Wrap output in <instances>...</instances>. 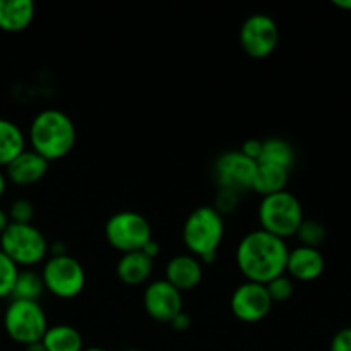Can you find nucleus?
<instances>
[{
	"label": "nucleus",
	"mask_w": 351,
	"mask_h": 351,
	"mask_svg": "<svg viewBox=\"0 0 351 351\" xmlns=\"http://www.w3.org/2000/svg\"><path fill=\"white\" fill-rule=\"evenodd\" d=\"M287 242L264 230H252L239 242L235 263L245 281L267 285L287 271Z\"/></svg>",
	"instance_id": "1"
},
{
	"label": "nucleus",
	"mask_w": 351,
	"mask_h": 351,
	"mask_svg": "<svg viewBox=\"0 0 351 351\" xmlns=\"http://www.w3.org/2000/svg\"><path fill=\"white\" fill-rule=\"evenodd\" d=\"M27 139L31 151L51 163L71 154L77 141V130L67 113L57 108H48L31 120Z\"/></svg>",
	"instance_id": "2"
},
{
	"label": "nucleus",
	"mask_w": 351,
	"mask_h": 351,
	"mask_svg": "<svg viewBox=\"0 0 351 351\" xmlns=\"http://www.w3.org/2000/svg\"><path fill=\"white\" fill-rule=\"evenodd\" d=\"M225 237V219L213 206H199L187 216L182 240L189 254L204 264L215 263Z\"/></svg>",
	"instance_id": "3"
},
{
	"label": "nucleus",
	"mask_w": 351,
	"mask_h": 351,
	"mask_svg": "<svg viewBox=\"0 0 351 351\" xmlns=\"http://www.w3.org/2000/svg\"><path fill=\"white\" fill-rule=\"evenodd\" d=\"M48 240L47 237L31 225H16L9 223L0 235V250L23 269H33L38 264L48 259Z\"/></svg>",
	"instance_id": "4"
},
{
	"label": "nucleus",
	"mask_w": 351,
	"mask_h": 351,
	"mask_svg": "<svg viewBox=\"0 0 351 351\" xmlns=\"http://www.w3.org/2000/svg\"><path fill=\"white\" fill-rule=\"evenodd\" d=\"M257 216H259L261 230L281 240L295 237L298 226L305 218L302 202L298 201L297 195L288 191L263 197Z\"/></svg>",
	"instance_id": "5"
},
{
	"label": "nucleus",
	"mask_w": 351,
	"mask_h": 351,
	"mask_svg": "<svg viewBox=\"0 0 351 351\" xmlns=\"http://www.w3.org/2000/svg\"><path fill=\"white\" fill-rule=\"evenodd\" d=\"M2 324L7 336L23 346L41 341L48 329L43 307L27 300H10L2 312Z\"/></svg>",
	"instance_id": "6"
},
{
	"label": "nucleus",
	"mask_w": 351,
	"mask_h": 351,
	"mask_svg": "<svg viewBox=\"0 0 351 351\" xmlns=\"http://www.w3.org/2000/svg\"><path fill=\"white\" fill-rule=\"evenodd\" d=\"M45 291L62 300H71L82 293L86 287V271L75 257L57 256L48 257L41 269Z\"/></svg>",
	"instance_id": "7"
},
{
	"label": "nucleus",
	"mask_w": 351,
	"mask_h": 351,
	"mask_svg": "<svg viewBox=\"0 0 351 351\" xmlns=\"http://www.w3.org/2000/svg\"><path fill=\"white\" fill-rule=\"evenodd\" d=\"M105 239L110 247L120 254L137 252L153 239V230L146 216L141 213L119 211L106 221Z\"/></svg>",
	"instance_id": "8"
},
{
	"label": "nucleus",
	"mask_w": 351,
	"mask_h": 351,
	"mask_svg": "<svg viewBox=\"0 0 351 351\" xmlns=\"http://www.w3.org/2000/svg\"><path fill=\"white\" fill-rule=\"evenodd\" d=\"M239 41L250 58L264 60L271 57L280 41L276 21L267 14H252L240 26Z\"/></svg>",
	"instance_id": "9"
},
{
	"label": "nucleus",
	"mask_w": 351,
	"mask_h": 351,
	"mask_svg": "<svg viewBox=\"0 0 351 351\" xmlns=\"http://www.w3.org/2000/svg\"><path fill=\"white\" fill-rule=\"evenodd\" d=\"M257 161L250 160L240 149L225 151L219 154L213 167V175L218 189H228L242 195L252 191Z\"/></svg>",
	"instance_id": "10"
},
{
	"label": "nucleus",
	"mask_w": 351,
	"mask_h": 351,
	"mask_svg": "<svg viewBox=\"0 0 351 351\" xmlns=\"http://www.w3.org/2000/svg\"><path fill=\"white\" fill-rule=\"evenodd\" d=\"M273 305L266 285L254 283V281H243L235 288L230 298L232 314L245 324L264 321L269 315Z\"/></svg>",
	"instance_id": "11"
},
{
	"label": "nucleus",
	"mask_w": 351,
	"mask_h": 351,
	"mask_svg": "<svg viewBox=\"0 0 351 351\" xmlns=\"http://www.w3.org/2000/svg\"><path fill=\"white\" fill-rule=\"evenodd\" d=\"M143 305L153 321L170 324L180 312H184V298L177 288L167 280H156L144 290Z\"/></svg>",
	"instance_id": "12"
},
{
	"label": "nucleus",
	"mask_w": 351,
	"mask_h": 351,
	"mask_svg": "<svg viewBox=\"0 0 351 351\" xmlns=\"http://www.w3.org/2000/svg\"><path fill=\"white\" fill-rule=\"evenodd\" d=\"M324 269L326 261L319 249L300 245L288 252L285 274L290 276L293 281H302V283L315 281L322 276Z\"/></svg>",
	"instance_id": "13"
},
{
	"label": "nucleus",
	"mask_w": 351,
	"mask_h": 351,
	"mask_svg": "<svg viewBox=\"0 0 351 351\" xmlns=\"http://www.w3.org/2000/svg\"><path fill=\"white\" fill-rule=\"evenodd\" d=\"M48 167H50V163L45 158H41L34 151L24 149L16 160L7 165L3 173L10 184L27 187V185H34L43 180L45 175L48 173Z\"/></svg>",
	"instance_id": "14"
},
{
	"label": "nucleus",
	"mask_w": 351,
	"mask_h": 351,
	"mask_svg": "<svg viewBox=\"0 0 351 351\" xmlns=\"http://www.w3.org/2000/svg\"><path fill=\"white\" fill-rule=\"evenodd\" d=\"M165 280L180 293L194 290L202 281V263L191 254L171 257L165 267Z\"/></svg>",
	"instance_id": "15"
},
{
	"label": "nucleus",
	"mask_w": 351,
	"mask_h": 351,
	"mask_svg": "<svg viewBox=\"0 0 351 351\" xmlns=\"http://www.w3.org/2000/svg\"><path fill=\"white\" fill-rule=\"evenodd\" d=\"M154 261L149 259L143 250L122 254L115 267L119 280L127 287H139L144 285L153 274Z\"/></svg>",
	"instance_id": "16"
},
{
	"label": "nucleus",
	"mask_w": 351,
	"mask_h": 351,
	"mask_svg": "<svg viewBox=\"0 0 351 351\" xmlns=\"http://www.w3.org/2000/svg\"><path fill=\"white\" fill-rule=\"evenodd\" d=\"M36 7L31 0H0V29L21 33L31 26Z\"/></svg>",
	"instance_id": "17"
},
{
	"label": "nucleus",
	"mask_w": 351,
	"mask_h": 351,
	"mask_svg": "<svg viewBox=\"0 0 351 351\" xmlns=\"http://www.w3.org/2000/svg\"><path fill=\"white\" fill-rule=\"evenodd\" d=\"M47 351H82L84 350V339L79 329L69 324L48 326L43 339Z\"/></svg>",
	"instance_id": "18"
},
{
	"label": "nucleus",
	"mask_w": 351,
	"mask_h": 351,
	"mask_svg": "<svg viewBox=\"0 0 351 351\" xmlns=\"http://www.w3.org/2000/svg\"><path fill=\"white\" fill-rule=\"evenodd\" d=\"M288 180H290V171L285 170V168L274 167V165L257 163L252 191L266 197V195H273L278 194V192L287 191Z\"/></svg>",
	"instance_id": "19"
},
{
	"label": "nucleus",
	"mask_w": 351,
	"mask_h": 351,
	"mask_svg": "<svg viewBox=\"0 0 351 351\" xmlns=\"http://www.w3.org/2000/svg\"><path fill=\"white\" fill-rule=\"evenodd\" d=\"M26 149V137L12 120L0 119V168H5Z\"/></svg>",
	"instance_id": "20"
},
{
	"label": "nucleus",
	"mask_w": 351,
	"mask_h": 351,
	"mask_svg": "<svg viewBox=\"0 0 351 351\" xmlns=\"http://www.w3.org/2000/svg\"><path fill=\"white\" fill-rule=\"evenodd\" d=\"M257 163L274 165V167L285 168L290 171L295 163V149L287 139L281 137H269V139L263 141V149H261V156Z\"/></svg>",
	"instance_id": "21"
},
{
	"label": "nucleus",
	"mask_w": 351,
	"mask_h": 351,
	"mask_svg": "<svg viewBox=\"0 0 351 351\" xmlns=\"http://www.w3.org/2000/svg\"><path fill=\"white\" fill-rule=\"evenodd\" d=\"M43 293L45 285L43 280H41V274L34 269H19L10 300L38 302Z\"/></svg>",
	"instance_id": "22"
},
{
	"label": "nucleus",
	"mask_w": 351,
	"mask_h": 351,
	"mask_svg": "<svg viewBox=\"0 0 351 351\" xmlns=\"http://www.w3.org/2000/svg\"><path fill=\"white\" fill-rule=\"evenodd\" d=\"M326 235H328L326 233V226L321 221H317V219L308 218H304L302 225L298 226L297 233H295L300 245L312 247V249H319L324 243Z\"/></svg>",
	"instance_id": "23"
},
{
	"label": "nucleus",
	"mask_w": 351,
	"mask_h": 351,
	"mask_svg": "<svg viewBox=\"0 0 351 351\" xmlns=\"http://www.w3.org/2000/svg\"><path fill=\"white\" fill-rule=\"evenodd\" d=\"M17 274H19V267L0 250V300L10 298Z\"/></svg>",
	"instance_id": "24"
},
{
	"label": "nucleus",
	"mask_w": 351,
	"mask_h": 351,
	"mask_svg": "<svg viewBox=\"0 0 351 351\" xmlns=\"http://www.w3.org/2000/svg\"><path fill=\"white\" fill-rule=\"evenodd\" d=\"M267 293H269L273 304H281V302H288L295 293V283L290 276L281 274V276L274 278L266 285Z\"/></svg>",
	"instance_id": "25"
},
{
	"label": "nucleus",
	"mask_w": 351,
	"mask_h": 351,
	"mask_svg": "<svg viewBox=\"0 0 351 351\" xmlns=\"http://www.w3.org/2000/svg\"><path fill=\"white\" fill-rule=\"evenodd\" d=\"M10 223L16 225H31L34 218V206L29 199H16L7 211Z\"/></svg>",
	"instance_id": "26"
},
{
	"label": "nucleus",
	"mask_w": 351,
	"mask_h": 351,
	"mask_svg": "<svg viewBox=\"0 0 351 351\" xmlns=\"http://www.w3.org/2000/svg\"><path fill=\"white\" fill-rule=\"evenodd\" d=\"M239 202L240 194L228 191V189H218L215 197V206H213V208H215L221 216L232 215V213H235L237 208H239Z\"/></svg>",
	"instance_id": "27"
},
{
	"label": "nucleus",
	"mask_w": 351,
	"mask_h": 351,
	"mask_svg": "<svg viewBox=\"0 0 351 351\" xmlns=\"http://www.w3.org/2000/svg\"><path fill=\"white\" fill-rule=\"evenodd\" d=\"M329 351H351V328H343L332 336Z\"/></svg>",
	"instance_id": "28"
},
{
	"label": "nucleus",
	"mask_w": 351,
	"mask_h": 351,
	"mask_svg": "<svg viewBox=\"0 0 351 351\" xmlns=\"http://www.w3.org/2000/svg\"><path fill=\"white\" fill-rule=\"evenodd\" d=\"M261 149H263V141L259 139H247L245 143L242 144V147H240V151H242L247 158H250V160L254 161L259 160Z\"/></svg>",
	"instance_id": "29"
},
{
	"label": "nucleus",
	"mask_w": 351,
	"mask_h": 351,
	"mask_svg": "<svg viewBox=\"0 0 351 351\" xmlns=\"http://www.w3.org/2000/svg\"><path fill=\"white\" fill-rule=\"evenodd\" d=\"M192 321H191V315L187 314V312H180V314L177 315V317L173 319V321L170 322L171 328L175 329V331L182 332V331H187L189 328H191Z\"/></svg>",
	"instance_id": "30"
},
{
	"label": "nucleus",
	"mask_w": 351,
	"mask_h": 351,
	"mask_svg": "<svg viewBox=\"0 0 351 351\" xmlns=\"http://www.w3.org/2000/svg\"><path fill=\"white\" fill-rule=\"evenodd\" d=\"M143 252L146 254V256L149 257V259L154 261L158 256H160V243H158L154 239H151L149 242H147L146 245L143 247Z\"/></svg>",
	"instance_id": "31"
},
{
	"label": "nucleus",
	"mask_w": 351,
	"mask_h": 351,
	"mask_svg": "<svg viewBox=\"0 0 351 351\" xmlns=\"http://www.w3.org/2000/svg\"><path fill=\"white\" fill-rule=\"evenodd\" d=\"M9 223L10 221H9V216H7V211H5V209L0 208V235H2L3 230L9 226Z\"/></svg>",
	"instance_id": "32"
},
{
	"label": "nucleus",
	"mask_w": 351,
	"mask_h": 351,
	"mask_svg": "<svg viewBox=\"0 0 351 351\" xmlns=\"http://www.w3.org/2000/svg\"><path fill=\"white\" fill-rule=\"evenodd\" d=\"M332 5L341 10H351V0H332Z\"/></svg>",
	"instance_id": "33"
},
{
	"label": "nucleus",
	"mask_w": 351,
	"mask_h": 351,
	"mask_svg": "<svg viewBox=\"0 0 351 351\" xmlns=\"http://www.w3.org/2000/svg\"><path fill=\"white\" fill-rule=\"evenodd\" d=\"M5 189H7V177L2 171V168H0V199H2V195L5 194Z\"/></svg>",
	"instance_id": "34"
},
{
	"label": "nucleus",
	"mask_w": 351,
	"mask_h": 351,
	"mask_svg": "<svg viewBox=\"0 0 351 351\" xmlns=\"http://www.w3.org/2000/svg\"><path fill=\"white\" fill-rule=\"evenodd\" d=\"M24 351H47V350H45L43 343L38 341V343H33V345L24 346Z\"/></svg>",
	"instance_id": "35"
},
{
	"label": "nucleus",
	"mask_w": 351,
	"mask_h": 351,
	"mask_svg": "<svg viewBox=\"0 0 351 351\" xmlns=\"http://www.w3.org/2000/svg\"><path fill=\"white\" fill-rule=\"evenodd\" d=\"M82 351H106L105 348H98V346H93V348H84Z\"/></svg>",
	"instance_id": "36"
},
{
	"label": "nucleus",
	"mask_w": 351,
	"mask_h": 351,
	"mask_svg": "<svg viewBox=\"0 0 351 351\" xmlns=\"http://www.w3.org/2000/svg\"><path fill=\"white\" fill-rule=\"evenodd\" d=\"M122 351H141V350H137V348H127V350H122Z\"/></svg>",
	"instance_id": "37"
},
{
	"label": "nucleus",
	"mask_w": 351,
	"mask_h": 351,
	"mask_svg": "<svg viewBox=\"0 0 351 351\" xmlns=\"http://www.w3.org/2000/svg\"><path fill=\"white\" fill-rule=\"evenodd\" d=\"M0 321H2V307H0Z\"/></svg>",
	"instance_id": "38"
}]
</instances>
